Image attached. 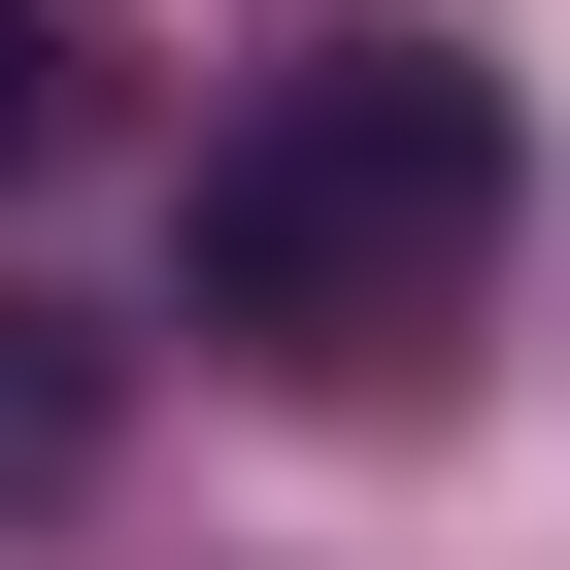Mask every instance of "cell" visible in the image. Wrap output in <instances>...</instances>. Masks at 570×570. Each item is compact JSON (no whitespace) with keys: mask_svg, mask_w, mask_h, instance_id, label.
<instances>
[{"mask_svg":"<svg viewBox=\"0 0 570 570\" xmlns=\"http://www.w3.org/2000/svg\"><path fill=\"white\" fill-rule=\"evenodd\" d=\"M68 135H101V0H0V202H35Z\"/></svg>","mask_w":570,"mask_h":570,"instance_id":"7a4b0ae2","label":"cell"},{"mask_svg":"<svg viewBox=\"0 0 570 570\" xmlns=\"http://www.w3.org/2000/svg\"><path fill=\"white\" fill-rule=\"evenodd\" d=\"M470 268H503V101H470L436 35H336V68H268V101L202 135V336H235V370L370 403V370L470 336Z\"/></svg>","mask_w":570,"mask_h":570,"instance_id":"6da1fadb","label":"cell"}]
</instances>
